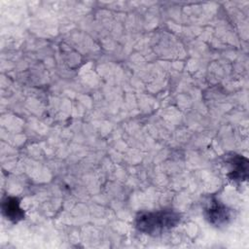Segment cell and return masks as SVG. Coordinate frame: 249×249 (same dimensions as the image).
Masks as SVG:
<instances>
[{
  "label": "cell",
  "instance_id": "obj_1",
  "mask_svg": "<svg viewBox=\"0 0 249 249\" xmlns=\"http://www.w3.org/2000/svg\"><path fill=\"white\" fill-rule=\"evenodd\" d=\"M179 222V213L172 209H162L139 213L135 218V228L143 233L158 235L176 227Z\"/></svg>",
  "mask_w": 249,
  "mask_h": 249
},
{
  "label": "cell",
  "instance_id": "obj_2",
  "mask_svg": "<svg viewBox=\"0 0 249 249\" xmlns=\"http://www.w3.org/2000/svg\"><path fill=\"white\" fill-rule=\"evenodd\" d=\"M206 219L214 226L227 224L230 219V210L219 200L213 198L205 209Z\"/></svg>",
  "mask_w": 249,
  "mask_h": 249
},
{
  "label": "cell",
  "instance_id": "obj_3",
  "mask_svg": "<svg viewBox=\"0 0 249 249\" xmlns=\"http://www.w3.org/2000/svg\"><path fill=\"white\" fill-rule=\"evenodd\" d=\"M231 170L228 174L231 180L242 182L248 177V160L242 156L234 155L229 160Z\"/></svg>",
  "mask_w": 249,
  "mask_h": 249
},
{
  "label": "cell",
  "instance_id": "obj_4",
  "mask_svg": "<svg viewBox=\"0 0 249 249\" xmlns=\"http://www.w3.org/2000/svg\"><path fill=\"white\" fill-rule=\"evenodd\" d=\"M2 209L4 215L12 222H18L24 218V212L19 206V200L14 196H8L3 200Z\"/></svg>",
  "mask_w": 249,
  "mask_h": 249
}]
</instances>
